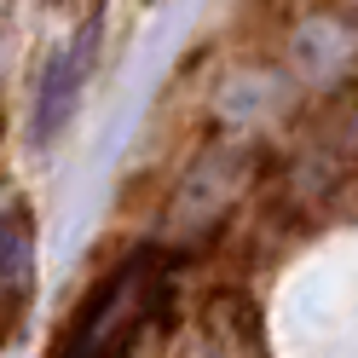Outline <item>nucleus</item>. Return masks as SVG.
<instances>
[{
	"label": "nucleus",
	"mask_w": 358,
	"mask_h": 358,
	"mask_svg": "<svg viewBox=\"0 0 358 358\" xmlns=\"http://www.w3.org/2000/svg\"><path fill=\"white\" fill-rule=\"evenodd\" d=\"M162 289V272H156V255H133L110 272L93 295H87L81 318L70 324V341H64V358H133V335H139L145 312Z\"/></svg>",
	"instance_id": "1"
},
{
	"label": "nucleus",
	"mask_w": 358,
	"mask_h": 358,
	"mask_svg": "<svg viewBox=\"0 0 358 358\" xmlns=\"http://www.w3.org/2000/svg\"><path fill=\"white\" fill-rule=\"evenodd\" d=\"M99 41H104V12L81 17V29H76V35L52 52L47 76H41V99H35V139H41V145L58 139V133L70 127L76 104H81V93H87V81H93Z\"/></svg>",
	"instance_id": "2"
},
{
	"label": "nucleus",
	"mask_w": 358,
	"mask_h": 358,
	"mask_svg": "<svg viewBox=\"0 0 358 358\" xmlns=\"http://www.w3.org/2000/svg\"><path fill=\"white\" fill-rule=\"evenodd\" d=\"M35 301V220L29 208L0 214V352H6L29 324Z\"/></svg>",
	"instance_id": "3"
}]
</instances>
